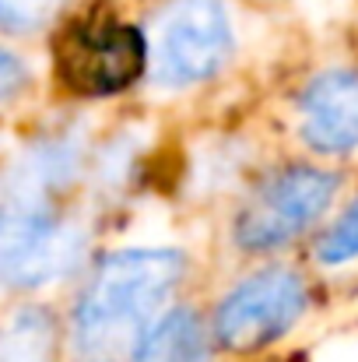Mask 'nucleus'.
I'll return each instance as SVG.
<instances>
[{
	"label": "nucleus",
	"instance_id": "nucleus-1",
	"mask_svg": "<svg viewBox=\"0 0 358 362\" xmlns=\"http://www.w3.org/2000/svg\"><path fill=\"white\" fill-rule=\"evenodd\" d=\"M183 271L186 257L179 250H119L106 257L74 306V349L102 356L117 345H137Z\"/></svg>",
	"mask_w": 358,
	"mask_h": 362
},
{
	"label": "nucleus",
	"instance_id": "nucleus-8",
	"mask_svg": "<svg viewBox=\"0 0 358 362\" xmlns=\"http://www.w3.org/2000/svg\"><path fill=\"white\" fill-rule=\"evenodd\" d=\"M78 162H81V151H78V144L67 141V137H56V141H46V144L28 148V151L11 165V173H7V180H4V197H7V204H35V208H46L42 201L74 180Z\"/></svg>",
	"mask_w": 358,
	"mask_h": 362
},
{
	"label": "nucleus",
	"instance_id": "nucleus-10",
	"mask_svg": "<svg viewBox=\"0 0 358 362\" xmlns=\"http://www.w3.org/2000/svg\"><path fill=\"white\" fill-rule=\"evenodd\" d=\"M53 349L56 327L39 306H25L0 324V362H49Z\"/></svg>",
	"mask_w": 358,
	"mask_h": 362
},
{
	"label": "nucleus",
	"instance_id": "nucleus-4",
	"mask_svg": "<svg viewBox=\"0 0 358 362\" xmlns=\"http://www.w3.org/2000/svg\"><path fill=\"white\" fill-rule=\"evenodd\" d=\"M306 281L288 267H267L239 281L218 303L215 338L229 352H260L285 338L306 313Z\"/></svg>",
	"mask_w": 358,
	"mask_h": 362
},
{
	"label": "nucleus",
	"instance_id": "nucleus-6",
	"mask_svg": "<svg viewBox=\"0 0 358 362\" xmlns=\"http://www.w3.org/2000/svg\"><path fill=\"white\" fill-rule=\"evenodd\" d=\"M56 67L67 88L81 95H113L141 74L144 42L119 21H85L64 35Z\"/></svg>",
	"mask_w": 358,
	"mask_h": 362
},
{
	"label": "nucleus",
	"instance_id": "nucleus-12",
	"mask_svg": "<svg viewBox=\"0 0 358 362\" xmlns=\"http://www.w3.org/2000/svg\"><path fill=\"white\" fill-rule=\"evenodd\" d=\"M320 260L338 267V264H348V260H358V197L355 204L330 226V233L320 240Z\"/></svg>",
	"mask_w": 358,
	"mask_h": 362
},
{
	"label": "nucleus",
	"instance_id": "nucleus-3",
	"mask_svg": "<svg viewBox=\"0 0 358 362\" xmlns=\"http://www.w3.org/2000/svg\"><path fill=\"white\" fill-rule=\"evenodd\" d=\"M334 194H338L334 173L313 165H292L270 176L239 211L236 243L249 253H263L299 240L306 229H313L323 218Z\"/></svg>",
	"mask_w": 358,
	"mask_h": 362
},
{
	"label": "nucleus",
	"instance_id": "nucleus-2",
	"mask_svg": "<svg viewBox=\"0 0 358 362\" xmlns=\"http://www.w3.org/2000/svg\"><path fill=\"white\" fill-rule=\"evenodd\" d=\"M85 229L35 204H0V281L39 288L67 278L85 257Z\"/></svg>",
	"mask_w": 358,
	"mask_h": 362
},
{
	"label": "nucleus",
	"instance_id": "nucleus-9",
	"mask_svg": "<svg viewBox=\"0 0 358 362\" xmlns=\"http://www.w3.org/2000/svg\"><path fill=\"white\" fill-rule=\"evenodd\" d=\"M208 331L190 310H169L137 338L130 362H208Z\"/></svg>",
	"mask_w": 358,
	"mask_h": 362
},
{
	"label": "nucleus",
	"instance_id": "nucleus-5",
	"mask_svg": "<svg viewBox=\"0 0 358 362\" xmlns=\"http://www.w3.org/2000/svg\"><path fill=\"white\" fill-rule=\"evenodd\" d=\"M232 49V25L222 0H176L155 25L151 71L158 85H197L211 78Z\"/></svg>",
	"mask_w": 358,
	"mask_h": 362
},
{
	"label": "nucleus",
	"instance_id": "nucleus-13",
	"mask_svg": "<svg viewBox=\"0 0 358 362\" xmlns=\"http://www.w3.org/2000/svg\"><path fill=\"white\" fill-rule=\"evenodd\" d=\"M21 85H25V67H21V60L0 46V103L11 99Z\"/></svg>",
	"mask_w": 358,
	"mask_h": 362
},
{
	"label": "nucleus",
	"instance_id": "nucleus-7",
	"mask_svg": "<svg viewBox=\"0 0 358 362\" xmlns=\"http://www.w3.org/2000/svg\"><path fill=\"white\" fill-rule=\"evenodd\" d=\"M302 137L320 155H345L358 148V71L334 67L316 74L299 95Z\"/></svg>",
	"mask_w": 358,
	"mask_h": 362
},
{
	"label": "nucleus",
	"instance_id": "nucleus-11",
	"mask_svg": "<svg viewBox=\"0 0 358 362\" xmlns=\"http://www.w3.org/2000/svg\"><path fill=\"white\" fill-rule=\"evenodd\" d=\"M64 7L67 0H0V28L4 32H39Z\"/></svg>",
	"mask_w": 358,
	"mask_h": 362
}]
</instances>
